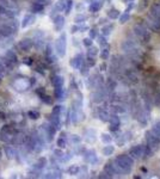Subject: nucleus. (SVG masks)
I'll return each mask as SVG.
<instances>
[{"mask_svg": "<svg viewBox=\"0 0 160 179\" xmlns=\"http://www.w3.org/2000/svg\"><path fill=\"white\" fill-rule=\"evenodd\" d=\"M49 63L48 56L41 57L26 47L5 66L0 74V121L6 128L29 130L43 117L42 107L53 105L55 97L43 84Z\"/></svg>", "mask_w": 160, "mask_h": 179, "instance_id": "f257e3e1", "label": "nucleus"}, {"mask_svg": "<svg viewBox=\"0 0 160 179\" xmlns=\"http://www.w3.org/2000/svg\"><path fill=\"white\" fill-rule=\"evenodd\" d=\"M134 165V160L130 155L122 154L119 155L115 160H113V166L116 170V173H128L131 170V167Z\"/></svg>", "mask_w": 160, "mask_h": 179, "instance_id": "f03ea898", "label": "nucleus"}, {"mask_svg": "<svg viewBox=\"0 0 160 179\" xmlns=\"http://www.w3.org/2000/svg\"><path fill=\"white\" fill-rule=\"evenodd\" d=\"M134 34L139 40L143 42H148L151 40V32L148 31V28L142 24H137L134 26Z\"/></svg>", "mask_w": 160, "mask_h": 179, "instance_id": "7ed1b4c3", "label": "nucleus"}, {"mask_svg": "<svg viewBox=\"0 0 160 179\" xmlns=\"http://www.w3.org/2000/svg\"><path fill=\"white\" fill-rule=\"evenodd\" d=\"M146 142H147V146H148L149 148L152 149V150H154V149H158L160 144V140L157 137L154 133L152 130H149L146 133Z\"/></svg>", "mask_w": 160, "mask_h": 179, "instance_id": "20e7f679", "label": "nucleus"}, {"mask_svg": "<svg viewBox=\"0 0 160 179\" xmlns=\"http://www.w3.org/2000/svg\"><path fill=\"white\" fill-rule=\"evenodd\" d=\"M143 153H145V146H142V144L134 146L129 150V155L133 159H141V158H143Z\"/></svg>", "mask_w": 160, "mask_h": 179, "instance_id": "39448f33", "label": "nucleus"}, {"mask_svg": "<svg viewBox=\"0 0 160 179\" xmlns=\"http://www.w3.org/2000/svg\"><path fill=\"white\" fill-rule=\"evenodd\" d=\"M127 105L122 101H116L115 104L111 105V111H113L115 115H122V113L127 112Z\"/></svg>", "mask_w": 160, "mask_h": 179, "instance_id": "423d86ee", "label": "nucleus"}, {"mask_svg": "<svg viewBox=\"0 0 160 179\" xmlns=\"http://www.w3.org/2000/svg\"><path fill=\"white\" fill-rule=\"evenodd\" d=\"M109 123H110V127H109V129L111 131H119V124H121V121H119V117L117 115H111L110 116V118H109Z\"/></svg>", "mask_w": 160, "mask_h": 179, "instance_id": "0eeeda50", "label": "nucleus"}, {"mask_svg": "<svg viewBox=\"0 0 160 179\" xmlns=\"http://www.w3.org/2000/svg\"><path fill=\"white\" fill-rule=\"evenodd\" d=\"M147 25L152 31H159L160 30V19L148 16L147 18Z\"/></svg>", "mask_w": 160, "mask_h": 179, "instance_id": "6e6552de", "label": "nucleus"}, {"mask_svg": "<svg viewBox=\"0 0 160 179\" xmlns=\"http://www.w3.org/2000/svg\"><path fill=\"white\" fill-rule=\"evenodd\" d=\"M104 173L107 174L108 177H113V174H116V170L113 166V162H107L104 166Z\"/></svg>", "mask_w": 160, "mask_h": 179, "instance_id": "1a4fd4ad", "label": "nucleus"}, {"mask_svg": "<svg viewBox=\"0 0 160 179\" xmlns=\"http://www.w3.org/2000/svg\"><path fill=\"white\" fill-rule=\"evenodd\" d=\"M97 112H98V117H97V118H99L101 121H103V122H109L110 115H109V112H108L105 109L101 107V109L97 110Z\"/></svg>", "mask_w": 160, "mask_h": 179, "instance_id": "9d476101", "label": "nucleus"}, {"mask_svg": "<svg viewBox=\"0 0 160 179\" xmlns=\"http://www.w3.org/2000/svg\"><path fill=\"white\" fill-rule=\"evenodd\" d=\"M116 86H117V81L113 79V78H108L107 80V90L109 91V93H111L113 91H115V89H116Z\"/></svg>", "mask_w": 160, "mask_h": 179, "instance_id": "9b49d317", "label": "nucleus"}, {"mask_svg": "<svg viewBox=\"0 0 160 179\" xmlns=\"http://www.w3.org/2000/svg\"><path fill=\"white\" fill-rule=\"evenodd\" d=\"M121 16V13L117 8H110V10H108V17L110 18V19H117V18Z\"/></svg>", "mask_w": 160, "mask_h": 179, "instance_id": "f8f14e48", "label": "nucleus"}, {"mask_svg": "<svg viewBox=\"0 0 160 179\" xmlns=\"http://www.w3.org/2000/svg\"><path fill=\"white\" fill-rule=\"evenodd\" d=\"M113 152H115V147L111 146V144H109V143H108V146H105V147L103 148V155H105V156H109V155L113 154Z\"/></svg>", "mask_w": 160, "mask_h": 179, "instance_id": "ddd939ff", "label": "nucleus"}, {"mask_svg": "<svg viewBox=\"0 0 160 179\" xmlns=\"http://www.w3.org/2000/svg\"><path fill=\"white\" fill-rule=\"evenodd\" d=\"M148 6V0H139L137 3V11H145Z\"/></svg>", "mask_w": 160, "mask_h": 179, "instance_id": "4468645a", "label": "nucleus"}, {"mask_svg": "<svg viewBox=\"0 0 160 179\" xmlns=\"http://www.w3.org/2000/svg\"><path fill=\"white\" fill-rule=\"evenodd\" d=\"M101 7H102V1H96V3H92V4L90 5V11L97 12Z\"/></svg>", "mask_w": 160, "mask_h": 179, "instance_id": "2eb2a0df", "label": "nucleus"}, {"mask_svg": "<svg viewBox=\"0 0 160 179\" xmlns=\"http://www.w3.org/2000/svg\"><path fill=\"white\" fill-rule=\"evenodd\" d=\"M113 24H108V25H105L103 29H102V34L104 36H108V35H110L111 34V31H113Z\"/></svg>", "mask_w": 160, "mask_h": 179, "instance_id": "dca6fc26", "label": "nucleus"}, {"mask_svg": "<svg viewBox=\"0 0 160 179\" xmlns=\"http://www.w3.org/2000/svg\"><path fill=\"white\" fill-rule=\"evenodd\" d=\"M86 160L89 161V162H95L96 160H97V156H96V153L93 152V150H90L89 153H87V156H86Z\"/></svg>", "mask_w": 160, "mask_h": 179, "instance_id": "f3484780", "label": "nucleus"}, {"mask_svg": "<svg viewBox=\"0 0 160 179\" xmlns=\"http://www.w3.org/2000/svg\"><path fill=\"white\" fill-rule=\"evenodd\" d=\"M102 141L108 144V143H110L111 141H113V137H111V135H110V134L104 133V134H102Z\"/></svg>", "mask_w": 160, "mask_h": 179, "instance_id": "a211bd4d", "label": "nucleus"}, {"mask_svg": "<svg viewBox=\"0 0 160 179\" xmlns=\"http://www.w3.org/2000/svg\"><path fill=\"white\" fill-rule=\"evenodd\" d=\"M109 55H110V50H109V48H108V47H105L103 50H102L101 57L103 60H108V59H109Z\"/></svg>", "mask_w": 160, "mask_h": 179, "instance_id": "6ab92c4d", "label": "nucleus"}, {"mask_svg": "<svg viewBox=\"0 0 160 179\" xmlns=\"http://www.w3.org/2000/svg\"><path fill=\"white\" fill-rule=\"evenodd\" d=\"M119 23L121 24H124V23H127L128 20H129V13H123V14H121L119 16Z\"/></svg>", "mask_w": 160, "mask_h": 179, "instance_id": "aec40b11", "label": "nucleus"}, {"mask_svg": "<svg viewBox=\"0 0 160 179\" xmlns=\"http://www.w3.org/2000/svg\"><path fill=\"white\" fill-rule=\"evenodd\" d=\"M98 43L103 46V47H108V41L107 38H105V36L102 35V36H98Z\"/></svg>", "mask_w": 160, "mask_h": 179, "instance_id": "412c9836", "label": "nucleus"}, {"mask_svg": "<svg viewBox=\"0 0 160 179\" xmlns=\"http://www.w3.org/2000/svg\"><path fill=\"white\" fill-rule=\"evenodd\" d=\"M89 48H90V49H89V55L95 56V55H97V54H98V49H97L96 47H92V46H91V47H89Z\"/></svg>", "mask_w": 160, "mask_h": 179, "instance_id": "4be33fe9", "label": "nucleus"}, {"mask_svg": "<svg viewBox=\"0 0 160 179\" xmlns=\"http://www.w3.org/2000/svg\"><path fill=\"white\" fill-rule=\"evenodd\" d=\"M84 44H85L86 47H91V46H92V38H91V37L85 38V40H84Z\"/></svg>", "mask_w": 160, "mask_h": 179, "instance_id": "5701e85b", "label": "nucleus"}, {"mask_svg": "<svg viewBox=\"0 0 160 179\" xmlns=\"http://www.w3.org/2000/svg\"><path fill=\"white\" fill-rule=\"evenodd\" d=\"M154 103H155V105H159L160 106V89H159V91H158V93L155 95Z\"/></svg>", "mask_w": 160, "mask_h": 179, "instance_id": "b1692460", "label": "nucleus"}, {"mask_svg": "<svg viewBox=\"0 0 160 179\" xmlns=\"http://www.w3.org/2000/svg\"><path fill=\"white\" fill-rule=\"evenodd\" d=\"M87 62H89V66H91V67L96 65V61L93 57H89V59H87Z\"/></svg>", "mask_w": 160, "mask_h": 179, "instance_id": "393cba45", "label": "nucleus"}, {"mask_svg": "<svg viewBox=\"0 0 160 179\" xmlns=\"http://www.w3.org/2000/svg\"><path fill=\"white\" fill-rule=\"evenodd\" d=\"M99 68H101V71H107V68H108V65L104 62V63H101V66H99Z\"/></svg>", "mask_w": 160, "mask_h": 179, "instance_id": "a878e982", "label": "nucleus"}, {"mask_svg": "<svg viewBox=\"0 0 160 179\" xmlns=\"http://www.w3.org/2000/svg\"><path fill=\"white\" fill-rule=\"evenodd\" d=\"M90 36H91V38H93V37H96V36H97V32H96L95 29H92L91 31H90Z\"/></svg>", "mask_w": 160, "mask_h": 179, "instance_id": "bb28decb", "label": "nucleus"}, {"mask_svg": "<svg viewBox=\"0 0 160 179\" xmlns=\"http://www.w3.org/2000/svg\"><path fill=\"white\" fill-rule=\"evenodd\" d=\"M77 22H79V20H85V17L84 16H80V17H77V19H75Z\"/></svg>", "mask_w": 160, "mask_h": 179, "instance_id": "cd10ccee", "label": "nucleus"}, {"mask_svg": "<svg viewBox=\"0 0 160 179\" xmlns=\"http://www.w3.org/2000/svg\"><path fill=\"white\" fill-rule=\"evenodd\" d=\"M134 0H122V3H124V4H127V3H133Z\"/></svg>", "mask_w": 160, "mask_h": 179, "instance_id": "c85d7f7f", "label": "nucleus"}]
</instances>
